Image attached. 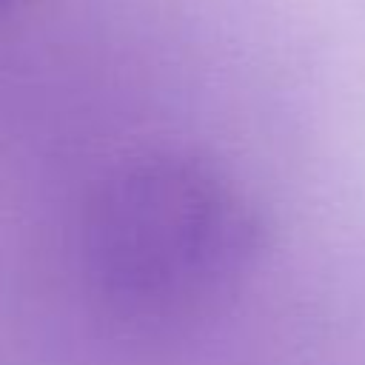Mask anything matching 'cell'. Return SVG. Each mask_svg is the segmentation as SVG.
Here are the masks:
<instances>
[{"label": "cell", "mask_w": 365, "mask_h": 365, "mask_svg": "<svg viewBox=\"0 0 365 365\" xmlns=\"http://www.w3.org/2000/svg\"><path fill=\"white\" fill-rule=\"evenodd\" d=\"M262 251V220L214 165L145 154L108 171L83 214V259L131 314L200 311L234 291Z\"/></svg>", "instance_id": "obj_1"}]
</instances>
